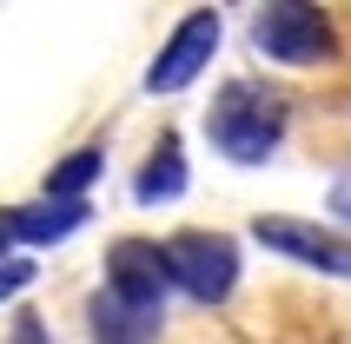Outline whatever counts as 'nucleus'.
<instances>
[{"label":"nucleus","instance_id":"3","mask_svg":"<svg viewBox=\"0 0 351 344\" xmlns=\"http://www.w3.org/2000/svg\"><path fill=\"white\" fill-rule=\"evenodd\" d=\"M213 47H219V14L213 7H193V14L179 20V34L159 47L153 73H146V93H186L213 66Z\"/></svg>","mask_w":351,"mask_h":344},{"label":"nucleus","instance_id":"9","mask_svg":"<svg viewBox=\"0 0 351 344\" xmlns=\"http://www.w3.org/2000/svg\"><path fill=\"white\" fill-rule=\"evenodd\" d=\"M133 192L146 199V206H173L179 192H186V153H179L173 133L146 153V166H139V186H133Z\"/></svg>","mask_w":351,"mask_h":344},{"label":"nucleus","instance_id":"6","mask_svg":"<svg viewBox=\"0 0 351 344\" xmlns=\"http://www.w3.org/2000/svg\"><path fill=\"white\" fill-rule=\"evenodd\" d=\"M252 232H258L265 251H285V258H298V265H312V271L351 278V238H338V232H325V225H305V219L272 212V219H252Z\"/></svg>","mask_w":351,"mask_h":344},{"label":"nucleus","instance_id":"8","mask_svg":"<svg viewBox=\"0 0 351 344\" xmlns=\"http://www.w3.org/2000/svg\"><path fill=\"white\" fill-rule=\"evenodd\" d=\"M86 325H93V344H153L159 331V311L146 305H126L119 291H99L86 305Z\"/></svg>","mask_w":351,"mask_h":344},{"label":"nucleus","instance_id":"11","mask_svg":"<svg viewBox=\"0 0 351 344\" xmlns=\"http://www.w3.org/2000/svg\"><path fill=\"white\" fill-rule=\"evenodd\" d=\"M27 285H34V265H27V258H7V265H0V298H20Z\"/></svg>","mask_w":351,"mask_h":344},{"label":"nucleus","instance_id":"7","mask_svg":"<svg viewBox=\"0 0 351 344\" xmlns=\"http://www.w3.org/2000/svg\"><path fill=\"white\" fill-rule=\"evenodd\" d=\"M0 225H7V238H20V245H60V238H73L80 225H86V206H66V199H34V206H14L0 212Z\"/></svg>","mask_w":351,"mask_h":344},{"label":"nucleus","instance_id":"10","mask_svg":"<svg viewBox=\"0 0 351 344\" xmlns=\"http://www.w3.org/2000/svg\"><path fill=\"white\" fill-rule=\"evenodd\" d=\"M99 166H106V153H99V146H86V153H66L53 172H47V199H66V206H73L80 192L99 179Z\"/></svg>","mask_w":351,"mask_h":344},{"label":"nucleus","instance_id":"12","mask_svg":"<svg viewBox=\"0 0 351 344\" xmlns=\"http://www.w3.org/2000/svg\"><path fill=\"white\" fill-rule=\"evenodd\" d=\"M7 344H47V325H40V318H20V325L7 331Z\"/></svg>","mask_w":351,"mask_h":344},{"label":"nucleus","instance_id":"14","mask_svg":"<svg viewBox=\"0 0 351 344\" xmlns=\"http://www.w3.org/2000/svg\"><path fill=\"white\" fill-rule=\"evenodd\" d=\"M7 245H14V238H7V225H0V251H7ZM0 265H7V258H0Z\"/></svg>","mask_w":351,"mask_h":344},{"label":"nucleus","instance_id":"13","mask_svg":"<svg viewBox=\"0 0 351 344\" xmlns=\"http://www.w3.org/2000/svg\"><path fill=\"white\" fill-rule=\"evenodd\" d=\"M332 212H338V219H345V225H351V172H345V179H338V186H332Z\"/></svg>","mask_w":351,"mask_h":344},{"label":"nucleus","instance_id":"2","mask_svg":"<svg viewBox=\"0 0 351 344\" xmlns=\"http://www.w3.org/2000/svg\"><path fill=\"white\" fill-rule=\"evenodd\" d=\"M252 40L265 47V60H278V66H312V60L332 53V20L318 14V7H265V14L252 20Z\"/></svg>","mask_w":351,"mask_h":344},{"label":"nucleus","instance_id":"4","mask_svg":"<svg viewBox=\"0 0 351 344\" xmlns=\"http://www.w3.org/2000/svg\"><path fill=\"white\" fill-rule=\"evenodd\" d=\"M166 251H173V278H179V291H193L199 305H219V298L232 291V278H239V251H232V238H219V232H179Z\"/></svg>","mask_w":351,"mask_h":344},{"label":"nucleus","instance_id":"5","mask_svg":"<svg viewBox=\"0 0 351 344\" xmlns=\"http://www.w3.org/2000/svg\"><path fill=\"white\" fill-rule=\"evenodd\" d=\"M173 251L153 245V238H119L113 251H106V291H119L126 305H146L159 311V298L173 291Z\"/></svg>","mask_w":351,"mask_h":344},{"label":"nucleus","instance_id":"1","mask_svg":"<svg viewBox=\"0 0 351 344\" xmlns=\"http://www.w3.org/2000/svg\"><path fill=\"white\" fill-rule=\"evenodd\" d=\"M206 133L232 166H265L278 153V139H285V99L272 86H258V79H232V86H219Z\"/></svg>","mask_w":351,"mask_h":344}]
</instances>
